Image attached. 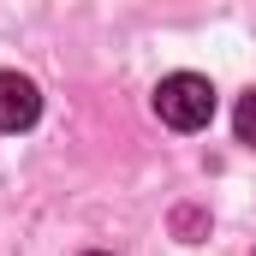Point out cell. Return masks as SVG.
<instances>
[{"instance_id": "1", "label": "cell", "mask_w": 256, "mask_h": 256, "mask_svg": "<svg viewBox=\"0 0 256 256\" xmlns=\"http://www.w3.org/2000/svg\"><path fill=\"white\" fill-rule=\"evenodd\" d=\"M155 114H161V126H173V131H202L214 120V84L196 78V72L161 78L155 84Z\"/></svg>"}, {"instance_id": "2", "label": "cell", "mask_w": 256, "mask_h": 256, "mask_svg": "<svg viewBox=\"0 0 256 256\" xmlns=\"http://www.w3.org/2000/svg\"><path fill=\"white\" fill-rule=\"evenodd\" d=\"M42 114V90L24 72H0V131H30Z\"/></svg>"}, {"instance_id": "3", "label": "cell", "mask_w": 256, "mask_h": 256, "mask_svg": "<svg viewBox=\"0 0 256 256\" xmlns=\"http://www.w3.org/2000/svg\"><path fill=\"white\" fill-rule=\"evenodd\" d=\"M232 131H238V143H256V90H250V96H238V114H232Z\"/></svg>"}, {"instance_id": "4", "label": "cell", "mask_w": 256, "mask_h": 256, "mask_svg": "<svg viewBox=\"0 0 256 256\" xmlns=\"http://www.w3.org/2000/svg\"><path fill=\"white\" fill-rule=\"evenodd\" d=\"M90 256H102V250H90Z\"/></svg>"}]
</instances>
